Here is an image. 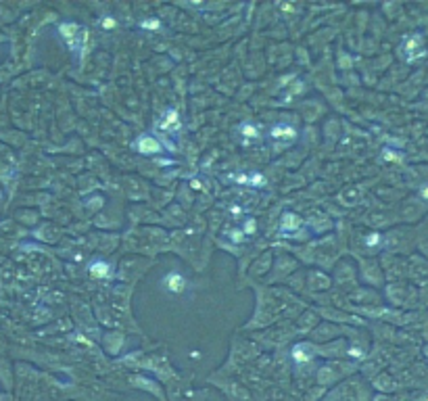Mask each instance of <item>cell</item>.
<instances>
[{"mask_svg": "<svg viewBox=\"0 0 428 401\" xmlns=\"http://www.w3.org/2000/svg\"><path fill=\"white\" fill-rule=\"evenodd\" d=\"M90 274H92L94 278H107L111 274V265L103 259H94V261H90Z\"/></svg>", "mask_w": 428, "mask_h": 401, "instance_id": "7a4b0ae2", "label": "cell"}, {"mask_svg": "<svg viewBox=\"0 0 428 401\" xmlns=\"http://www.w3.org/2000/svg\"><path fill=\"white\" fill-rule=\"evenodd\" d=\"M136 148L140 151V153H159L161 151V144L157 142L155 138H150V136H140L138 140H136Z\"/></svg>", "mask_w": 428, "mask_h": 401, "instance_id": "3957f363", "label": "cell"}, {"mask_svg": "<svg viewBox=\"0 0 428 401\" xmlns=\"http://www.w3.org/2000/svg\"><path fill=\"white\" fill-rule=\"evenodd\" d=\"M169 126H178V113H175L173 109L167 111V117L159 123V128H169Z\"/></svg>", "mask_w": 428, "mask_h": 401, "instance_id": "5b68a950", "label": "cell"}, {"mask_svg": "<svg viewBox=\"0 0 428 401\" xmlns=\"http://www.w3.org/2000/svg\"><path fill=\"white\" fill-rule=\"evenodd\" d=\"M163 286L167 288L169 293L180 295V293L186 291V278L180 274V272H169V274L163 278Z\"/></svg>", "mask_w": 428, "mask_h": 401, "instance_id": "6da1fadb", "label": "cell"}, {"mask_svg": "<svg viewBox=\"0 0 428 401\" xmlns=\"http://www.w3.org/2000/svg\"><path fill=\"white\" fill-rule=\"evenodd\" d=\"M103 28H115V19H111V17H107V19H103Z\"/></svg>", "mask_w": 428, "mask_h": 401, "instance_id": "9c48e42d", "label": "cell"}, {"mask_svg": "<svg viewBox=\"0 0 428 401\" xmlns=\"http://www.w3.org/2000/svg\"><path fill=\"white\" fill-rule=\"evenodd\" d=\"M269 136H272L274 140L295 138V136H297V130L292 128V126H286V123H282V126H276V128H272V132H269Z\"/></svg>", "mask_w": 428, "mask_h": 401, "instance_id": "277c9868", "label": "cell"}, {"mask_svg": "<svg viewBox=\"0 0 428 401\" xmlns=\"http://www.w3.org/2000/svg\"><path fill=\"white\" fill-rule=\"evenodd\" d=\"M244 232H246V234H253V232H255V219H249V221H246V224H244Z\"/></svg>", "mask_w": 428, "mask_h": 401, "instance_id": "52a82bcc", "label": "cell"}, {"mask_svg": "<svg viewBox=\"0 0 428 401\" xmlns=\"http://www.w3.org/2000/svg\"><path fill=\"white\" fill-rule=\"evenodd\" d=\"M142 28H146V30H153V28H159V21H142Z\"/></svg>", "mask_w": 428, "mask_h": 401, "instance_id": "ba28073f", "label": "cell"}, {"mask_svg": "<svg viewBox=\"0 0 428 401\" xmlns=\"http://www.w3.org/2000/svg\"><path fill=\"white\" fill-rule=\"evenodd\" d=\"M242 132H244L246 138H255V136H257V130H255L251 123H244V126H242Z\"/></svg>", "mask_w": 428, "mask_h": 401, "instance_id": "8992f818", "label": "cell"}]
</instances>
